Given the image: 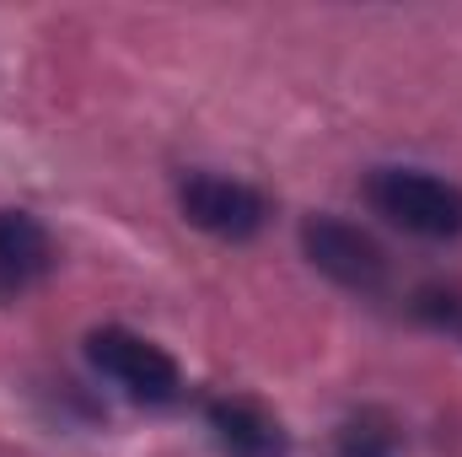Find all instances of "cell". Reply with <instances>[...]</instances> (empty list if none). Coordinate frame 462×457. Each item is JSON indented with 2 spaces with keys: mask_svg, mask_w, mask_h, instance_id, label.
<instances>
[{
  "mask_svg": "<svg viewBox=\"0 0 462 457\" xmlns=\"http://www.w3.org/2000/svg\"><path fill=\"white\" fill-rule=\"evenodd\" d=\"M365 205L387 227L409 231L420 242H457L462 237V183L425 173V167H371Z\"/></svg>",
  "mask_w": 462,
  "mask_h": 457,
  "instance_id": "1",
  "label": "cell"
},
{
  "mask_svg": "<svg viewBox=\"0 0 462 457\" xmlns=\"http://www.w3.org/2000/svg\"><path fill=\"white\" fill-rule=\"evenodd\" d=\"M87 360L97 377H108L124 398L145 404V409H172L183 398V371L178 360L156 340L124 329V323H103L87 334Z\"/></svg>",
  "mask_w": 462,
  "mask_h": 457,
  "instance_id": "2",
  "label": "cell"
},
{
  "mask_svg": "<svg viewBox=\"0 0 462 457\" xmlns=\"http://www.w3.org/2000/svg\"><path fill=\"white\" fill-rule=\"evenodd\" d=\"M301 253L323 280H334L349 296H376L387 285V275H393L387 247L365 227H355L345 216H328V210L301 221Z\"/></svg>",
  "mask_w": 462,
  "mask_h": 457,
  "instance_id": "3",
  "label": "cell"
},
{
  "mask_svg": "<svg viewBox=\"0 0 462 457\" xmlns=\"http://www.w3.org/2000/svg\"><path fill=\"white\" fill-rule=\"evenodd\" d=\"M172 200H178V216H183L189 227L205 231V237H216V242H253L258 231L269 227V200H263L253 183L226 178V173L194 167V173L178 178Z\"/></svg>",
  "mask_w": 462,
  "mask_h": 457,
  "instance_id": "4",
  "label": "cell"
},
{
  "mask_svg": "<svg viewBox=\"0 0 462 457\" xmlns=\"http://www.w3.org/2000/svg\"><path fill=\"white\" fill-rule=\"evenodd\" d=\"M60 264V247L49 227L27 210H0V302L27 296L32 285H43Z\"/></svg>",
  "mask_w": 462,
  "mask_h": 457,
  "instance_id": "5",
  "label": "cell"
},
{
  "mask_svg": "<svg viewBox=\"0 0 462 457\" xmlns=\"http://www.w3.org/2000/svg\"><path fill=\"white\" fill-rule=\"evenodd\" d=\"M205 425L216 436V447L226 457H285L291 436L280 425V415H269L253 398H210L205 404Z\"/></svg>",
  "mask_w": 462,
  "mask_h": 457,
  "instance_id": "6",
  "label": "cell"
},
{
  "mask_svg": "<svg viewBox=\"0 0 462 457\" xmlns=\"http://www.w3.org/2000/svg\"><path fill=\"white\" fill-rule=\"evenodd\" d=\"M398 452H403V431L387 409H355L334 431V457H398Z\"/></svg>",
  "mask_w": 462,
  "mask_h": 457,
  "instance_id": "7",
  "label": "cell"
},
{
  "mask_svg": "<svg viewBox=\"0 0 462 457\" xmlns=\"http://www.w3.org/2000/svg\"><path fill=\"white\" fill-rule=\"evenodd\" d=\"M409 318H414L425 334H436V340L462 344V285H452V280H425V285H414Z\"/></svg>",
  "mask_w": 462,
  "mask_h": 457,
  "instance_id": "8",
  "label": "cell"
}]
</instances>
